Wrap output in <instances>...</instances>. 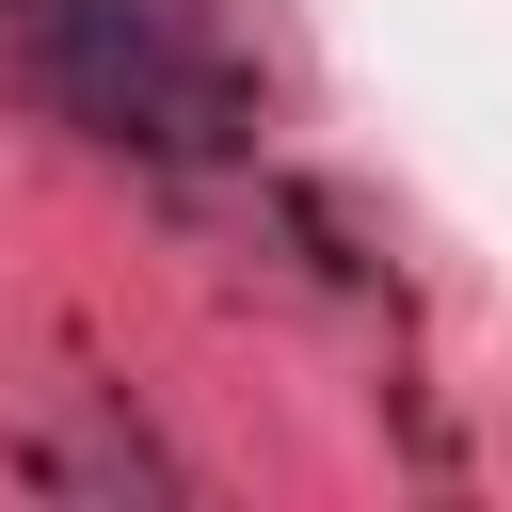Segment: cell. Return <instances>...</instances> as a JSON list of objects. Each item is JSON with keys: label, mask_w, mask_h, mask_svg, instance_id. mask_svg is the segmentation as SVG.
Instances as JSON below:
<instances>
[{"label": "cell", "mask_w": 512, "mask_h": 512, "mask_svg": "<svg viewBox=\"0 0 512 512\" xmlns=\"http://www.w3.org/2000/svg\"><path fill=\"white\" fill-rule=\"evenodd\" d=\"M32 80L144 160H224L256 128V80L208 32V0H32Z\"/></svg>", "instance_id": "6da1fadb"}]
</instances>
